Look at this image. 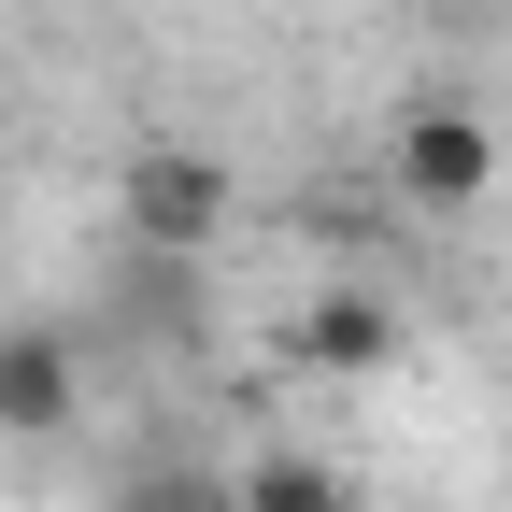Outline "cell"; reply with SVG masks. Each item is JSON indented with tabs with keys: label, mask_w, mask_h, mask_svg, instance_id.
Returning a JSON list of instances; mask_svg holds the SVG:
<instances>
[{
	"label": "cell",
	"mask_w": 512,
	"mask_h": 512,
	"mask_svg": "<svg viewBox=\"0 0 512 512\" xmlns=\"http://www.w3.org/2000/svg\"><path fill=\"white\" fill-rule=\"evenodd\" d=\"M100 512H228V470H200V456H143V470H114Z\"/></svg>",
	"instance_id": "obj_6"
},
{
	"label": "cell",
	"mask_w": 512,
	"mask_h": 512,
	"mask_svg": "<svg viewBox=\"0 0 512 512\" xmlns=\"http://www.w3.org/2000/svg\"><path fill=\"white\" fill-rule=\"evenodd\" d=\"M399 299L384 285H328V299H299V328H285V356L299 370H328V384H370V370H399Z\"/></svg>",
	"instance_id": "obj_3"
},
{
	"label": "cell",
	"mask_w": 512,
	"mask_h": 512,
	"mask_svg": "<svg viewBox=\"0 0 512 512\" xmlns=\"http://www.w3.org/2000/svg\"><path fill=\"white\" fill-rule=\"evenodd\" d=\"M384 171H399V200L413 214H470L484 185H498V128L470 100H413L399 114V143H384Z\"/></svg>",
	"instance_id": "obj_2"
},
{
	"label": "cell",
	"mask_w": 512,
	"mask_h": 512,
	"mask_svg": "<svg viewBox=\"0 0 512 512\" xmlns=\"http://www.w3.org/2000/svg\"><path fill=\"white\" fill-rule=\"evenodd\" d=\"M470 15H484V0H470Z\"/></svg>",
	"instance_id": "obj_7"
},
{
	"label": "cell",
	"mask_w": 512,
	"mask_h": 512,
	"mask_svg": "<svg viewBox=\"0 0 512 512\" xmlns=\"http://www.w3.org/2000/svg\"><path fill=\"white\" fill-rule=\"evenodd\" d=\"M228 512H370V498L299 441H256V456H228Z\"/></svg>",
	"instance_id": "obj_5"
},
{
	"label": "cell",
	"mask_w": 512,
	"mask_h": 512,
	"mask_svg": "<svg viewBox=\"0 0 512 512\" xmlns=\"http://www.w3.org/2000/svg\"><path fill=\"white\" fill-rule=\"evenodd\" d=\"M114 214H128V256H200V242L242 214V185H228L200 143H128V171H114Z\"/></svg>",
	"instance_id": "obj_1"
},
{
	"label": "cell",
	"mask_w": 512,
	"mask_h": 512,
	"mask_svg": "<svg viewBox=\"0 0 512 512\" xmlns=\"http://www.w3.org/2000/svg\"><path fill=\"white\" fill-rule=\"evenodd\" d=\"M72 413H86L72 328H0V441H72Z\"/></svg>",
	"instance_id": "obj_4"
}]
</instances>
